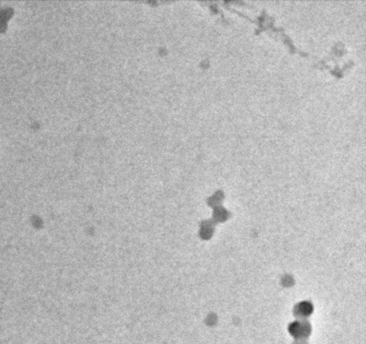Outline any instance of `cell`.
<instances>
[{
  "instance_id": "6da1fadb",
  "label": "cell",
  "mask_w": 366,
  "mask_h": 344,
  "mask_svg": "<svg viewBox=\"0 0 366 344\" xmlns=\"http://www.w3.org/2000/svg\"><path fill=\"white\" fill-rule=\"evenodd\" d=\"M289 331L292 337L297 339H304L310 335L311 325L307 320L298 319L289 325Z\"/></svg>"
},
{
  "instance_id": "7a4b0ae2",
  "label": "cell",
  "mask_w": 366,
  "mask_h": 344,
  "mask_svg": "<svg viewBox=\"0 0 366 344\" xmlns=\"http://www.w3.org/2000/svg\"><path fill=\"white\" fill-rule=\"evenodd\" d=\"M313 312V306L310 302H301L299 303L296 308H295V315L299 319H306L307 317H309Z\"/></svg>"
}]
</instances>
